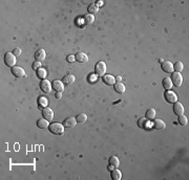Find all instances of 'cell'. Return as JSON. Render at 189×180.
Returning a JSON list of instances; mask_svg holds the SVG:
<instances>
[{"mask_svg":"<svg viewBox=\"0 0 189 180\" xmlns=\"http://www.w3.org/2000/svg\"><path fill=\"white\" fill-rule=\"evenodd\" d=\"M48 129H50V133L55 134V135H62V134L64 133V126L60 123L50 124Z\"/></svg>","mask_w":189,"mask_h":180,"instance_id":"1","label":"cell"},{"mask_svg":"<svg viewBox=\"0 0 189 180\" xmlns=\"http://www.w3.org/2000/svg\"><path fill=\"white\" fill-rule=\"evenodd\" d=\"M4 63L6 66L13 68L16 64V56L13 52H6L4 55Z\"/></svg>","mask_w":189,"mask_h":180,"instance_id":"2","label":"cell"},{"mask_svg":"<svg viewBox=\"0 0 189 180\" xmlns=\"http://www.w3.org/2000/svg\"><path fill=\"white\" fill-rule=\"evenodd\" d=\"M94 72H96L97 76H103L106 73V64L104 62H102V61L98 62L96 64V66H94Z\"/></svg>","mask_w":189,"mask_h":180,"instance_id":"3","label":"cell"},{"mask_svg":"<svg viewBox=\"0 0 189 180\" xmlns=\"http://www.w3.org/2000/svg\"><path fill=\"white\" fill-rule=\"evenodd\" d=\"M171 82L176 87H180L183 83V76L180 72H174L171 74Z\"/></svg>","mask_w":189,"mask_h":180,"instance_id":"4","label":"cell"},{"mask_svg":"<svg viewBox=\"0 0 189 180\" xmlns=\"http://www.w3.org/2000/svg\"><path fill=\"white\" fill-rule=\"evenodd\" d=\"M164 97H165L166 101H167L168 103H170V104H174L176 102H178V97H176V94L173 91H171V90H166L165 93H164Z\"/></svg>","mask_w":189,"mask_h":180,"instance_id":"5","label":"cell"},{"mask_svg":"<svg viewBox=\"0 0 189 180\" xmlns=\"http://www.w3.org/2000/svg\"><path fill=\"white\" fill-rule=\"evenodd\" d=\"M40 89L44 93H50V90H52V84H50V81H47V80L44 79V80H42L40 82Z\"/></svg>","mask_w":189,"mask_h":180,"instance_id":"6","label":"cell"},{"mask_svg":"<svg viewBox=\"0 0 189 180\" xmlns=\"http://www.w3.org/2000/svg\"><path fill=\"white\" fill-rule=\"evenodd\" d=\"M52 87L56 92H63L64 91V83L61 82L60 80H55V81H52Z\"/></svg>","mask_w":189,"mask_h":180,"instance_id":"7","label":"cell"},{"mask_svg":"<svg viewBox=\"0 0 189 180\" xmlns=\"http://www.w3.org/2000/svg\"><path fill=\"white\" fill-rule=\"evenodd\" d=\"M12 73L13 76L16 78H23L25 76V71L22 67H19V66H14L12 68Z\"/></svg>","mask_w":189,"mask_h":180,"instance_id":"8","label":"cell"},{"mask_svg":"<svg viewBox=\"0 0 189 180\" xmlns=\"http://www.w3.org/2000/svg\"><path fill=\"white\" fill-rule=\"evenodd\" d=\"M161 67H162L163 71H165L167 73H172L173 71V65L170 61H164V62H162Z\"/></svg>","mask_w":189,"mask_h":180,"instance_id":"9","label":"cell"},{"mask_svg":"<svg viewBox=\"0 0 189 180\" xmlns=\"http://www.w3.org/2000/svg\"><path fill=\"white\" fill-rule=\"evenodd\" d=\"M42 115H43V118H45L48 122H52V118H54V112L50 108H44L42 111Z\"/></svg>","mask_w":189,"mask_h":180,"instance_id":"10","label":"cell"},{"mask_svg":"<svg viewBox=\"0 0 189 180\" xmlns=\"http://www.w3.org/2000/svg\"><path fill=\"white\" fill-rule=\"evenodd\" d=\"M77 124H78L77 123V120L75 117H71V116L65 118V120L63 122V126H64V127H67V128H74Z\"/></svg>","mask_w":189,"mask_h":180,"instance_id":"11","label":"cell"},{"mask_svg":"<svg viewBox=\"0 0 189 180\" xmlns=\"http://www.w3.org/2000/svg\"><path fill=\"white\" fill-rule=\"evenodd\" d=\"M173 112L176 115H182L184 113V107L180 102H176L173 105Z\"/></svg>","mask_w":189,"mask_h":180,"instance_id":"12","label":"cell"},{"mask_svg":"<svg viewBox=\"0 0 189 180\" xmlns=\"http://www.w3.org/2000/svg\"><path fill=\"white\" fill-rule=\"evenodd\" d=\"M152 127H153L155 130H162V129H165L166 124L164 123L162 120H160V118H157V120H153V123H152Z\"/></svg>","mask_w":189,"mask_h":180,"instance_id":"13","label":"cell"},{"mask_svg":"<svg viewBox=\"0 0 189 180\" xmlns=\"http://www.w3.org/2000/svg\"><path fill=\"white\" fill-rule=\"evenodd\" d=\"M103 82H104L106 85H108V86H111V85H115L116 83V79L113 78L111 74H104L102 78Z\"/></svg>","mask_w":189,"mask_h":180,"instance_id":"14","label":"cell"},{"mask_svg":"<svg viewBox=\"0 0 189 180\" xmlns=\"http://www.w3.org/2000/svg\"><path fill=\"white\" fill-rule=\"evenodd\" d=\"M113 90H115L117 93H124L125 92V86H124L123 83H121V82H117V83H115V85H113Z\"/></svg>","mask_w":189,"mask_h":180,"instance_id":"15","label":"cell"},{"mask_svg":"<svg viewBox=\"0 0 189 180\" xmlns=\"http://www.w3.org/2000/svg\"><path fill=\"white\" fill-rule=\"evenodd\" d=\"M75 58H76V61H78V62H80V63H86L87 61H88V57H87L84 52H78V54L75 56Z\"/></svg>","mask_w":189,"mask_h":180,"instance_id":"16","label":"cell"},{"mask_svg":"<svg viewBox=\"0 0 189 180\" xmlns=\"http://www.w3.org/2000/svg\"><path fill=\"white\" fill-rule=\"evenodd\" d=\"M45 51L44 49H38L36 51V54H35V59H36V61H39V62H41V61H43L45 59Z\"/></svg>","mask_w":189,"mask_h":180,"instance_id":"17","label":"cell"},{"mask_svg":"<svg viewBox=\"0 0 189 180\" xmlns=\"http://www.w3.org/2000/svg\"><path fill=\"white\" fill-rule=\"evenodd\" d=\"M37 126H38V128H40V129H45L50 126V122L42 117V118H40V120H37Z\"/></svg>","mask_w":189,"mask_h":180,"instance_id":"18","label":"cell"},{"mask_svg":"<svg viewBox=\"0 0 189 180\" xmlns=\"http://www.w3.org/2000/svg\"><path fill=\"white\" fill-rule=\"evenodd\" d=\"M162 85L164 87V89L166 90H171V87H172V82H171L170 78H164L162 81Z\"/></svg>","mask_w":189,"mask_h":180,"instance_id":"19","label":"cell"},{"mask_svg":"<svg viewBox=\"0 0 189 180\" xmlns=\"http://www.w3.org/2000/svg\"><path fill=\"white\" fill-rule=\"evenodd\" d=\"M62 82L64 84H67V85H71V84H74V82H75V76H74V74H71V73H68V74H66V76L63 78Z\"/></svg>","mask_w":189,"mask_h":180,"instance_id":"20","label":"cell"},{"mask_svg":"<svg viewBox=\"0 0 189 180\" xmlns=\"http://www.w3.org/2000/svg\"><path fill=\"white\" fill-rule=\"evenodd\" d=\"M47 105H48V101H47V99L45 97H40L38 99V106H39V108L44 109L45 107H47Z\"/></svg>","mask_w":189,"mask_h":180,"instance_id":"21","label":"cell"},{"mask_svg":"<svg viewBox=\"0 0 189 180\" xmlns=\"http://www.w3.org/2000/svg\"><path fill=\"white\" fill-rule=\"evenodd\" d=\"M87 10H88L89 15H94V14L98 13V10H99V6L97 5V3H92V4L88 5Z\"/></svg>","mask_w":189,"mask_h":180,"instance_id":"22","label":"cell"},{"mask_svg":"<svg viewBox=\"0 0 189 180\" xmlns=\"http://www.w3.org/2000/svg\"><path fill=\"white\" fill-rule=\"evenodd\" d=\"M138 126H139L141 129H146L147 126H148V120H147L146 117H141L139 118V120H138Z\"/></svg>","mask_w":189,"mask_h":180,"instance_id":"23","label":"cell"},{"mask_svg":"<svg viewBox=\"0 0 189 180\" xmlns=\"http://www.w3.org/2000/svg\"><path fill=\"white\" fill-rule=\"evenodd\" d=\"M145 117H146L148 120H153V118L155 117V109H152V108L148 109V110L146 111V113H145Z\"/></svg>","mask_w":189,"mask_h":180,"instance_id":"24","label":"cell"},{"mask_svg":"<svg viewBox=\"0 0 189 180\" xmlns=\"http://www.w3.org/2000/svg\"><path fill=\"white\" fill-rule=\"evenodd\" d=\"M109 165L113 167H118L120 165V161H119V158L117 156H111L109 158Z\"/></svg>","mask_w":189,"mask_h":180,"instance_id":"25","label":"cell"},{"mask_svg":"<svg viewBox=\"0 0 189 180\" xmlns=\"http://www.w3.org/2000/svg\"><path fill=\"white\" fill-rule=\"evenodd\" d=\"M121 177H122V173H121L120 170H118L117 167H116V170H113L111 172V178L113 180H120Z\"/></svg>","mask_w":189,"mask_h":180,"instance_id":"26","label":"cell"},{"mask_svg":"<svg viewBox=\"0 0 189 180\" xmlns=\"http://www.w3.org/2000/svg\"><path fill=\"white\" fill-rule=\"evenodd\" d=\"M76 120H77V123H78V124H83V123H85V122H86L87 115L85 114V113H80V114L77 115Z\"/></svg>","mask_w":189,"mask_h":180,"instance_id":"27","label":"cell"},{"mask_svg":"<svg viewBox=\"0 0 189 180\" xmlns=\"http://www.w3.org/2000/svg\"><path fill=\"white\" fill-rule=\"evenodd\" d=\"M37 76H38V78H39V79H41V80H44L45 76H47L46 70H45V69H43V68H40V69H38V70H37Z\"/></svg>","mask_w":189,"mask_h":180,"instance_id":"28","label":"cell"},{"mask_svg":"<svg viewBox=\"0 0 189 180\" xmlns=\"http://www.w3.org/2000/svg\"><path fill=\"white\" fill-rule=\"evenodd\" d=\"M183 63L182 62H176L174 65H173V69L176 70V72H181L182 70H183Z\"/></svg>","mask_w":189,"mask_h":180,"instance_id":"29","label":"cell"},{"mask_svg":"<svg viewBox=\"0 0 189 180\" xmlns=\"http://www.w3.org/2000/svg\"><path fill=\"white\" fill-rule=\"evenodd\" d=\"M84 21H85V23H87V24L94 23V15H86L85 17H84Z\"/></svg>","mask_w":189,"mask_h":180,"instance_id":"30","label":"cell"},{"mask_svg":"<svg viewBox=\"0 0 189 180\" xmlns=\"http://www.w3.org/2000/svg\"><path fill=\"white\" fill-rule=\"evenodd\" d=\"M187 122H188V120H187V117L185 116V115H178V124L182 126H185L187 125Z\"/></svg>","mask_w":189,"mask_h":180,"instance_id":"31","label":"cell"},{"mask_svg":"<svg viewBox=\"0 0 189 180\" xmlns=\"http://www.w3.org/2000/svg\"><path fill=\"white\" fill-rule=\"evenodd\" d=\"M40 68H41V63H40L39 61H35V62L33 63V69H34V70H38Z\"/></svg>","mask_w":189,"mask_h":180,"instance_id":"32","label":"cell"},{"mask_svg":"<svg viewBox=\"0 0 189 180\" xmlns=\"http://www.w3.org/2000/svg\"><path fill=\"white\" fill-rule=\"evenodd\" d=\"M13 54L16 56V57H18V56H20V55H21V49H20V48H19V47H17V48H15V49H14Z\"/></svg>","mask_w":189,"mask_h":180,"instance_id":"33","label":"cell"},{"mask_svg":"<svg viewBox=\"0 0 189 180\" xmlns=\"http://www.w3.org/2000/svg\"><path fill=\"white\" fill-rule=\"evenodd\" d=\"M67 61L68 62H74V61H76V58H75V56H73V55H69V56H67Z\"/></svg>","mask_w":189,"mask_h":180,"instance_id":"34","label":"cell"},{"mask_svg":"<svg viewBox=\"0 0 189 180\" xmlns=\"http://www.w3.org/2000/svg\"><path fill=\"white\" fill-rule=\"evenodd\" d=\"M89 80H90V82H92V83H94V82L97 81V76H96V74H92V76H90Z\"/></svg>","mask_w":189,"mask_h":180,"instance_id":"35","label":"cell"},{"mask_svg":"<svg viewBox=\"0 0 189 180\" xmlns=\"http://www.w3.org/2000/svg\"><path fill=\"white\" fill-rule=\"evenodd\" d=\"M55 97H56V99H61V97H62V92H56Z\"/></svg>","mask_w":189,"mask_h":180,"instance_id":"36","label":"cell"},{"mask_svg":"<svg viewBox=\"0 0 189 180\" xmlns=\"http://www.w3.org/2000/svg\"><path fill=\"white\" fill-rule=\"evenodd\" d=\"M116 80H117V82H121V80H122V79H121V76H117V78H116Z\"/></svg>","mask_w":189,"mask_h":180,"instance_id":"37","label":"cell"},{"mask_svg":"<svg viewBox=\"0 0 189 180\" xmlns=\"http://www.w3.org/2000/svg\"><path fill=\"white\" fill-rule=\"evenodd\" d=\"M102 4H103V2H102V1H99V2L97 3V5H98V6H99V5H102Z\"/></svg>","mask_w":189,"mask_h":180,"instance_id":"38","label":"cell"}]
</instances>
